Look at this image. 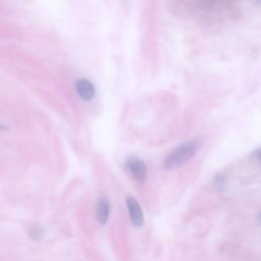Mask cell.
<instances>
[{
	"mask_svg": "<svg viewBox=\"0 0 261 261\" xmlns=\"http://www.w3.org/2000/svg\"><path fill=\"white\" fill-rule=\"evenodd\" d=\"M202 144L203 141L200 138H195L184 142L167 155L163 163L164 168L175 169L184 165L201 149Z\"/></svg>",
	"mask_w": 261,
	"mask_h": 261,
	"instance_id": "obj_1",
	"label": "cell"
},
{
	"mask_svg": "<svg viewBox=\"0 0 261 261\" xmlns=\"http://www.w3.org/2000/svg\"><path fill=\"white\" fill-rule=\"evenodd\" d=\"M127 166L132 176L139 182H143L147 177V166L144 161L137 157H129L127 159Z\"/></svg>",
	"mask_w": 261,
	"mask_h": 261,
	"instance_id": "obj_2",
	"label": "cell"
},
{
	"mask_svg": "<svg viewBox=\"0 0 261 261\" xmlns=\"http://www.w3.org/2000/svg\"><path fill=\"white\" fill-rule=\"evenodd\" d=\"M126 205L128 207L129 216L132 223L136 226H141L144 223V214L139 202L132 196L126 199Z\"/></svg>",
	"mask_w": 261,
	"mask_h": 261,
	"instance_id": "obj_3",
	"label": "cell"
},
{
	"mask_svg": "<svg viewBox=\"0 0 261 261\" xmlns=\"http://www.w3.org/2000/svg\"><path fill=\"white\" fill-rule=\"evenodd\" d=\"M76 88H77V92L80 95V97L86 101L93 99L95 96L94 86L88 80H86V79L79 80L76 84Z\"/></svg>",
	"mask_w": 261,
	"mask_h": 261,
	"instance_id": "obj_4",
	"label": "cell"
},
{
	"mask_svg": "<svg viewBox=\"0 0 261 261\" xmlns=\"http://www.w3.org/2000/svg\"><path fill=\"white\" fill-rule=\"evenodd\" d=\"M110 212L109 202L106 198H100L97 203V219L100 224H105L108 220Z\"/></svg>",
	"mask_w": 261,
	"mask_h": 261,
	"instance_id": "obj_5",
	"label": "cell"
},
{
	"mask_svg": "<svg viewBox=\"0 0 261 261\" xmlns=\"http://www.w3.org/2000/svg\"><path fill=\"white\" fill-rule=\"evenodd\" d=\"M213 183H214V187H215L217 190H222V189L225 187L226 180H225V178H224L222 175H217V176L214 178Z\"/></svg>",
	"mask_w": 261,
	"mask_h": 261,
	"instance_id": "obj_6",
	"label": "cell"
},
{
	"mask_svg": "<svg viewBox=\"0 0 261 261\" xmlns=\"http://www.w3.org/2000/svg\"><path fill=\"white\" fill-rule=\"evenodd\" d=\"M30 237L31 238H34V239H39V238H41V236H42V230L40 229V228H38L37 226H35V227H33V228H30Z\"/></svg>",
	"mask_w": 261,
	"mask_h": 261,
	"instance_id": "obj_7",
	"label": "cell"
},
{
	"mask_svg": "<svg viewBox=\"0 0 261 261\" xmlns=\"http://www.w3.org/2000/svg\"><path fill=\"white\" fill-rule=\"evenodd\" d=\"M251 157L253 159H255L256 161H258L259 163H261V148H258L256 150H254L251 154Z\"/></svg>",
	"mask_w": 261,
	"mask_h": 261,
	"instance_id": "obj_8",
	"label": "cell"
},
{
	"mask_svg": "<svg viewBox=\"0 0 261 261\" xmlns=\"http://www.w3.org/2000/svg\"><path fill=\"white\" fill-rule=\"evenodd\" d=\"M6 128H5V126H3V125H0V131H2V130H5Z\"/></svg>",
	"mask_w": 261,
	"mask_h": 261,
	"instance_id": "obj_9",
	"label": "cell"
},
{
	"mask_svg": "<svg viewBox=\"0 0 261 261\" xmlns=\"http://www.w3.org/2000/svg\"><path fill=\"white\" fill-rule=\"evenodd\" d=\"M259 221H260V223H261V213L259 214Z\"/></svg>",
	"mask_w": 261,
	"mask_h": 261,
	"instance_id": "obj_10",
	"label": "cell"
},
{
	"mask_svg": "<svg viewBox=\"0 0 261 261\" xmlns=\"http://www.w3.org/2000/svg\"><path fill=\"white\" fill-rule=\"evenodd\" d=\"M258 2H259V3H260V4H261V0H258Z\"/></svg>",
	"mask_w": 261,
	"mask_h": 261,
	"instance_id": "obj_11",
	"label": "cell"
}]
</instances>
